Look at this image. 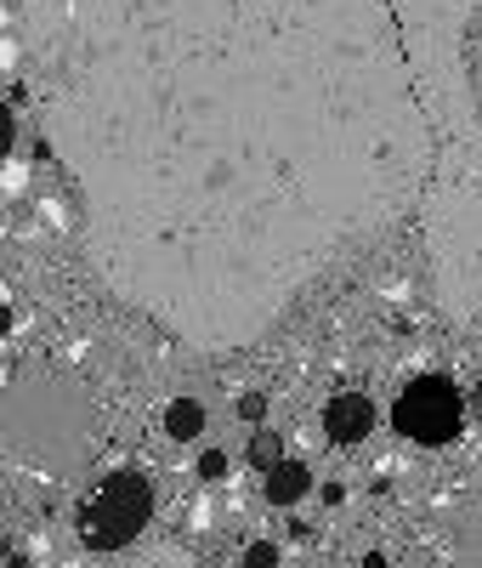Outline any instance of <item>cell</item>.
<instances>
[{"instance_id":"5","label":"cell","mask_w":482,"mask_h":568,"mask_svg":"<svg viewBox=\"0 0 482 568\" xmlns=\"http://www.w3.org/2000/svg\"><path fill=\"white\" fill-rule=\"evenodd\" d=\"M465 409L471 404H465V393L449 382V375H414V382L398 393V404H392V426L420 449H443V444H454L465 433Z\"/></svg>"},{"instance_id":"9","label":"cell","mask_w":482,"mask_h":568,"mask_svg":"<svg viewBox=\"0 0 482 568\" xmlns=\"http://www.w3.org/2000/svg\"><path fill=\"white\" fill-rule=\"evenodd\" d=\"M250 460H256L261 471H273V466L284 460V444H278V433H256V438H250Z\"/></svg>"},{"instance_id":"11","label":"cell","mask_w":482,"mask_h":568,"mask_svg":"<svg viewBox=\"0 0 482 568\" xmlns=\"http://www.w3.org/2000/svg\"><path fill=\"white\" fill-rule=\"evenodd\" d=\"M245 568H278V546L273 540H250L245 546Z\"/></svg>"},{"instance_id":"6","label":"cell","mask_w":482,"mask_h":568,"mask_svg":"<svg viewBox=\"0 0 482 568\" xmlns=\"http://www.w3.org/2000/svg\"><path fill=\"white\" fill-rule=\"evenodd\" d=\"M324 433H329L335 444H363V438L375 433V404H369L363 393H335V398L324 404Z\"/></svg>"},{"instance_id":"2","label":"cell","mask_w":482,"mask_h":568,"mask_svg":"<svg viewBox=\"0 0 482 568\" xmlns=\"http://www.w3.org/2000/svg\"><path fill=\"white\" fill-rule=\"evenodd\" d=\"M96 433H103V415L74 369L29 364L0 393V444H7L12 466L74 478L96 449Z\"/></svg>"},{"instance_id":"4","label":"cell","mask_w":482,"mask_h":568,"mask_svg":"<svg viewBox=\"0 0 482 568\" xmlns=\"http://www.w3.org/2000/svg\"><path fill=\"white\" fill-rule=\"evenodd\" d=\"M392 568H482V484L431 511Z\"/></svg>"},{"instance_id":"12","label":"cell","mask_w":482,"mask_h":568,"mask_svg":"<svg viewBox=\"0 0 482 568\" xmlns=\"http://www.w3.org/2000/svg\"><path fill=\"white\" fill-rule=\"evenodd\" d=\"M199 478H205V484H222V478H227V455H222V449H205V455H199Z\"/></svg>"},{"instance_id":"8","label":"cell","mask_w":482,"mask_h":568,"mask_svg":"<svg viewBox=\"0 0 482 568\" xmlns=\"http://www.w3.org/2000/svg\"><path fill=\"white\" fill-rule=\"evenodd\" d=\"M199 433H205V404H199V398H171V404H165V438L193 444Z\"/></svg>"},{"instance_id":"7","label":"cell","mask_w":482,"mask_h":568,"mask_svg":"<svg viewBox=\"0 0 482 568\" xmlns=\"http://www.w3.org/2000/svg\"><path fill=\"white\" fill-rule=\"evenodd\" d=\"M261 489H267L273 506H296V500L312 489V471H307L301 460H278V466L267 471V484H261Z\"/></svg>"},{"instance_id":"1","label":"cell","mask_w":482,"mask_h":568,"mask_svg":"<svg viewBox=\"0 0 482 568\" xmlns=\"http://www.w3.org/2000/svg\"><path fill=\"white\" fill-rule=\"evenodd\" d=\"M482 0H23L45 142L103 284L250 347L352 251L420 227L431 307H482Z\"/></svg>"},{"instance_id":"10","label":"cell","mask_w":482,"mask_h":568,"mask_svg":"<svg viewBox=\"0 0 482 568\" xmlns=\"http://www.w3.org/2000/svg\"><path fill=\"white\" fill-rule=\"evenodd\" d=\"M238 420H250V426H261L267 420V393H238Z\"/></svg>"},{"instance_id":"3","label":"cell","mask_w":482,"mask_h":568,"mask_svg":"<svg viewBox=\"0 0 482 568\" xmlns=\"http://www.w3.org/2000/svg\"><path fill=\"white\" fill-rule=\"evenodd\" d=\"M154 524V484L142 466H120L80 500V540L91 551H125Z\"/></svg>"},{"instance_id":"13","label":"cell","mask_w":482,"mask_h":568,"mask_svg":"<svg viewBox=\"0 0 482 568\" xmlns=\"http://www.w3.org/2000/svg\"><path fill=\"white\" fill-rule=\"evenodd\" d=\"M358 568H392V551H380V546H369V551L358 557Z\"/></svg>"},{"instance_id":"14","label":"cell","mask_w":482,"mask_h":568,"mask_svg":"<svg viewBox=\"0 0 482 568\" xmlns=\"http://www.w3.org/2000/svg\"><path fill=\"white\" fill-rule=\"evenodd\" d=\"M471 404H476V415H482V387H476V398H471Z\"/></svg>"}]
</instances>
